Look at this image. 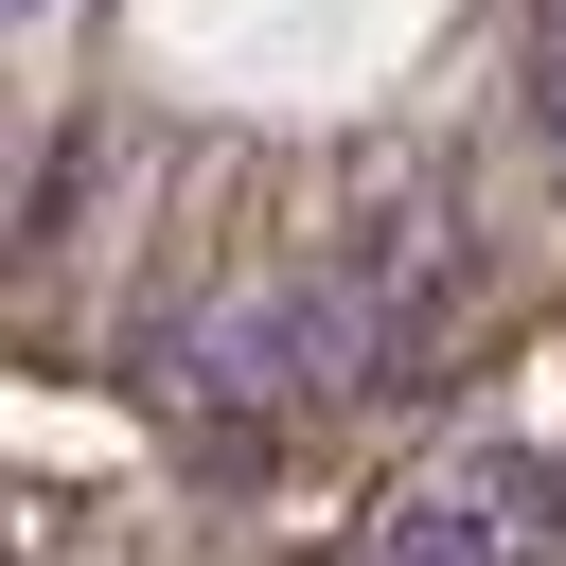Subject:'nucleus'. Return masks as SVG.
I'll list each match as a JSON object with an SVG mask.
<instances>
[{
	"label": "nucleus",
	"mask_w": 566,
	"mask_h": 566,
	"mask_svg": "<svg viewBox=\"0 0 566 566\" xmlns=\"http://www.w3.org/2000/svg\"><path fill=\"white\" fill-rule=\"evenodd\" d=\"M513 106H531V142L566 159V0H531V18H513Z\"/></svg>",
	"instance_id": "3"
},
{
	"label": "nucleus",
	"mask_w": 566,
	"mask_h": 566,
	"mask_svg": "<svg viewBox=\"0 0 566 566\" xmlns=\"http://www.w3.org/2000/svg\"><path fill=\"white\" fill-rule=\"evenodd\" d=\"M18 18H53V0H0V35H18Z\"/></svg>",
	"instance_id": "4"
},
{
	"label": "nucleus",
	"mask_w": 566,
	"mask_h": 566,
	"mask_svg": "<svg viewBox=\"0 0 566 566\" xmlns=\"http://www.w3.org/2000/svg\"><path fill=\"white\" fill-rule=\"evenodd\" d=\"M371 566H495V478H424V495H389Z\"/></svg>",
	"instance_id": "2"
},
{
	"label": "nucleus",
	"mask_w": 566,
	"mask_h": 566,
	"mask_svg": "<svg viewBox=\"0 0 566 566\" xmlns=\"http://www.w3.org/2000/svg\"><path fill=\"white\" fill-rule=\"evenodd\" d=\"M371 354V301L354 283H248L212 336H195V371L230 389V407H301V389H336Z\"/></svg>",
	"instance_id": "1"
}]
</instances>
